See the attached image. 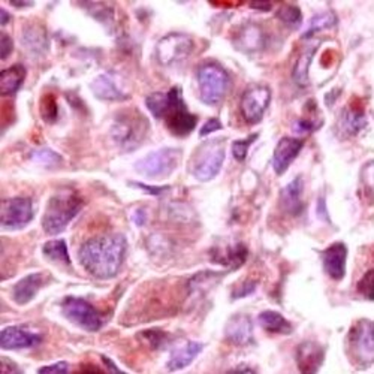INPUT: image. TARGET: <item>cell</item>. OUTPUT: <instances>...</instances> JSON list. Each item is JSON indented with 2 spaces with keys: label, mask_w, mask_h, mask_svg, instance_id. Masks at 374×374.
I'll use <instances>...</instances> for the list:
<instances>
[{
  "label": "cell",
  "mask_w": 374,
  "mask_h": 374,
  "mask_svg": "<svg viewBox=\"0 0 374 374\" xmlns=\"http://www.w3.org/2000/svg\"><path fill=\"white\" fill-rule=\"evenodd\" d=\"M82 208V199L77 192L62 190L48 201L42 226L50 235H57L72 222Z\"/></svg>",
  "instance_id": "cell-2"
},
{
  "label": "cell",
  "mask_w": 374,
  "mask_h": 374,
  "mask_svg": "<svg viewBox=\"0 0 374 374\" xmlns=\"http://www.w3.org/2000/svg\"><path fill=\"white\" fill-rule=\"evenodd\" d=\"M44 254L48 259L60 262L65 265H71L69 259V252H68V245L63 240H55V241H48L44 245Z\"/></svg>",
  "instance_id": "cell-28"
},
{
  "label": "cell",
  "mask_w": 374,
  "mask_h": 374,
  "mask_svg": "<svg viewBox=\"0 0 374 374\" xmlns=\"http://www.w3.org/2000/svg\"><path fill=\"white\" fill-rule=\"evenodd\" d=\"M0 17H2V21H0V24L6 26V23L9 21V14L6 13L5 9H0Z\"/></svg>",
  "instance_id": "cell-46"
},
{
  "label": "cell",
  "mask_w": 374,
  "mask_h": 374,
  "mask_svg": "<svg viewBox=\"0 0 374 374\" xmlns=\"http://www.w3.org/2000/svg\"><path fill=\"white\" fill-rule=\"evenodd\" d=\"M93 93L103 101H123L127 98V94L114 78L111 73H102L96 78L92 84Z\"/></svg>",
  "instance_id": "cell-19"
},
{
  "label": "cell",
  "mask_w": 374,
  "mask_h": 374,
  "mask_svg": "<svg viewBox=\"0 0 374 374\" xmlns=\"http://www.w3.org/2000/svg\"><path fill=\"white\" fill-rule=\"evenodd\" d=\"M147 108L156 119H164L168 110V93H153L145 99Z\"/></svg>",
  "instance_id": "cell-31"
},
{
  "label": "cell",
  "mask_w": 374,
  "mask_h": 374,
  "mask_svg": "<svg viewBox=\"0 0 374 374\" xmlns=\"http://www.w3.org/2000/svg\"><path fill=\"white\" fill-rule=\"evenodd\" d=\"M325 273L333 280H341L346 274L347 247L343 243H334L322 253Z\"/></svg>",
  "instance_id": "cell-15"
},
{
  "label": "cell",
  "mask_w": 374,
  "mask_h": 374,
  "mask_svg": "<svg viewBox=\"0 0 374 374\" xmlns=\"http://www.w3.org/2000/svg\"><path fill=\"white\" fill-rule=\"evenodd\" d=\"M222 129V123L219 119H210L204 126H202V129L199 132L201 136H207L213 132H216V131H220Z\"/></svg>",
  "instance_id": "cell-39"
},
{
  "label": "cell",
  "mask_w": 374,
  "mask_h": 374,
  "mask_svg": "<svg viewBox=\"0 0 374 374\" xmlns=\"http://www.w3.org/2000/svg\"><path fill=\"white\" fill-rule=\"evenodd\" d=\"M349 345L352 357L361 366L368 367L374 359V343H373V324L370 320H359L352 326L349 333Z\"/></svg>",
  "instance_id": "cell-10"
},
{
  "label": "cell",
  "mask_w": 374,
  "mask_h": 374,
  "mask_svg": "<svg viewBox=\"0 0 374 374\" xmlns=\"http://www.w3.org/2000/svg\"><path fill=\"white\" fill-rule=\"evenodd\" d=\"M245 258H247V249L243 244H235L224 252H217L215 261L222 265L232 266V268H238L244 264Z\"/></svg>",
  "instance_id": "cell-27"
},
{
  "label": "cell",
  "mask_w": 374,
  "mask_h": 374,
  "mask_svg": "<svg viewBox=\"0 0 374 374\" xmlns=\"http://www.w3.org/2000/svg\"><path fill=\"white\" fill-rule=\"evenodd\" d=\"M134 222L136 224H140V226H141V224H144V222H145V213L143 210H136L135 211V216H134Z\"/></svg>",
  "instance_id": "cell-44"
},
{
  "label": "cell",
  "mask_w": 374,
  "mask_h": 374,
  "mask_svg": "<svg viewBox=\"0 0 374 374\" xmlns=\"http://www.w3.org/2000/svg\"><path fill=\"white\" fill-rule=\"evenodd\" d=\"M135 186L147 190L148 194H152V195H160V194H164L165 190H168V187H152V186H145V185H135Z\"/></svg>",
  "instance_id": "cell-43"
},
{
  "label": "cell",
  "mask_w": 374,
  "mask_h": 374,
  "mask_svg": "<svg viewBox=\"0 0 374 374\" xmlns=\"http://www.w3.org/2000/svg\"><path fill=\"white\" fill-rule=\"evenodd\" d=\"M325 350L315 341H304L296 349V364L299 371L316 373L324 364Z\"/></svg>",
  "instance_id": "cell-16"
},
{
  "label": "cell",
  "mask_w": 374,
  "mask_h": 374,
  "mask_svg": "<svg viewBox=\"0 0 374 374\" xmlns=\"http://www.w3.org/2000/svg\"><path fill=\"white\" fill-rule=\"evenodd\" d=\"M237 47L245 52L259 51L264 47V31L259 26L247 24L240 30V35L237 36Z\"/></svg>",
  "instance_id": "cell-23"
},
{
  "label": "cell",
  "mask_w": 374,
  "mask_h": 374,
  "mask_svg": "<svg viewBox=\"0 0 374 374\" xmlns=\"http://www.w3.org/2000/svg\"><path fill=\"white\" fill-rule=\"evenodd\" d=\"M26 78V69L23 65H14L0 73V93L3 96L14 94Z\"/></svg>",
  "instance_id": "cell-24"
},
{
  "label": "cell",
  "mask_w": 374,
  "mask_h": 374,
  "mask_svg": "<svg viewBox=\"0 0 374 374\" xmlns=\"http://www.w3.org/2000/svg\"><path fill=\"white\" fill-rule=\"evenodd\" d=\"M23 45L34 55H44L48 50V38L47 31L42 26H27L23 30V38H21Z\"/></svg>",
  "instance_id": "cell-22"
},
{
  "label": "cell",
  "mask_w": 374,
  "mask_h": 374,
  "mask_svg": "<svg viewBox=\"0 0 374 374\" xmlns=\"http://www.w3.org/2000/svg\"><path fill=\"white\" fill-rule=\"evenodd\" d=\"M303 145L304 143L301 140H296V138H282L279 144H277L273 156V168L275 174L282 175L286 173L287 168L291 166L299 152L303 150Z\"/></svg>",
  "instance_id": "cell-14"
},
{
  "label": "cell",
  "mask_w": 374,
  "mask_h": 374,
  "mask_svg": "<svg viewBox=\"0 0 374 374\" xmlns=\"http://www.w3.org/2000/svg\"><path fill=\"white\" fill-rule=\"evenodd\" d=\"M303 190L304 183L301 177H296L282 192V206L292 216H298L303 211Z\"/></svg>",
  "instance_id": "cell-21"
},
{
  "label": "cell",
  "mask_w": 374,
  "mask_h": 374,
  "mask_svg": "<svg viewBox=\"0 0 374 374\" xmlns=\"http://www.w3.org/2000/svg\"><path fill=\"white\" fill-rule=\"evenodd\" d=\"M316 129V126L313 123L310 122H305V120H299L296 124H295V131L296 132H301V134H305V132H310Z\"/></svg>",
  "instance_id": "cell-42"
},
{
  "label": "cell",
  "mask_w": 374,
  "mask_h": 374,
  "mask_svg": "<svg viewBox=\"0 0 374 374\" xmlns=\"http://www.w3.org/2000/svg\"><path fill=\"white\" fill-rule=\"evenodd\" d=\"M147 337V340L152 343L153 347H159L160 343L165 340V336L160 333V331H147V333L144 334Z\"/></svg>",
  "instance_id": "cell-41"
},
{
  "label": "cell",
  "mask_w": 374,
  "mask_h": 374,
  "mask_svg": "<svg viewBox=\"0 0 374 374\" xmlns=\"http://www.w3.org/2000/svg\"><path fill=\"white\" fill-rule=\"evenodd\" d=\"M68 371H69V366L66 364V362H56V364H52V366L39 368V373H68Z\"/></svg>",
  "instance_id": "cell-40"
},
{
  "label": "cell",
  "mask_w": 374,
  "mask_h": 374,
  "mask_svg": "<svg viewBox=\"0 0 374 374\" xmlns=\"http://www.w3.org/2000/svg\"><path fill=\"white\" fill-rule=\"evenodd\" d=\"M164 119L168 129L177 136H187L196 127V115L187 111L178 87H173L168 92V110Z\"/></svg>",
  "instance_id": "cell-5"
},
{
  "label": "cell",
  "mask_w": 374,
  "mask_h": 374,
  "mask_svg": "<svg viewBox=\"0 0 374 374\" xmlns=\"http://www.w3.org/2000/svg\"><path fill=\"white\" fill-rule=\"evenodd\" d=\"M44 285V274L35 273V274H29L24 279H21L13 289V298L14 301L20 305H24L30 303L31 299L36 296L39 289Z\"/></svg>",
  "instance_id": "cell-18"
},
{
  "label": "cell",
  "mask_w": 374,
  "mask_h": 374,
  "mask_svg": "<svg viewBox=\"0 0 374 374\" xmlns=\"http://www.w3.org/2000/svg\"><path fill=\"white\" fill-rule=\"evenodd\" d=\"M126 253L123 235H105L84 243L78 258L85 271L96 279L108 280L119 274Z\"/></svg>",
  "instance_id": "cell-1"
},
{
  "label": "cell",
  "mask_w": 374,
  "mask_h": 374,
  "mask_svg": "<svg viewBox=\"0 0 374 374\" xmlns=\"http://www.w3.org/2000/svg\"><path fill=\"white\" fill-rule=\"evenodd\" d=\"M148 131V122L136 110H127L117 115L111 129L114 141L123 150H134L144 140Z\"/></svg>",
  "instance_id": "cell-3"
},
{
  "label": "cell",
  "mask_w": 374,
  "mask_h": 374,
  "mask_svg": "<svg viewBox=\"0 0 374 374\" xmlns=\"http://www.w3.org/2000/svg\"><path fill=\"white\" fill-rule=\"evenodd\" d=\"M223 162L224 145L222 141H208L196 150L192 173L199 181H210L219 174Z\"/></svg>",
  "instance_id": "cell-6"
},
{
  "label": "cell",
  "mask_w": 374,
  "mask_h": 374,
  "mask_svg": "<svg viewBox=\"0 0 374 374\" xmlns=\"http://www.w3.org/2000/svg\"><path fill=\"white\" fill-rule=\"evenodd\" d=\"M373 275H374V271L370 270L358 283V292L364 295L368 301L373 299Z\"/></svg>",
  "instance_id": "cell-36"
},
{
  "label": "cell",
  "mask_w": 374,
  "mask_h": 374,
  "mask_svg": "<svg viewBox=\"0 0 374 374\" xmlns=\"http://www.w3.org/2000/svg\"><path fill=\"white\" fill-rule=\"evenodd\" d=\"M41 114L44 117V120L48 123H52L57 119V103L52 94H47L41 102Z\"/></svg>",
  "instance_id": "cell-34"
},
{
  "label": "cell",
  "mask_w": 374,
  "mask_h": 374,
  "mask_svg": "<svg viewBox=\"0 0 374 374\" xmlns=\"http://www.w3.org/2000/svg\"><path fill=\"white\" fill-rule=\"evenodd\" d=\"M180 156L181 153L177 148H160L138 160L135 169L147 178H162L175 169Z\"/></svg>",
  "instance_id": "cell-7"
},
{
  "label": "cell",
  "mask_w": 374,
  "mask_h": 374,
  "mask_svg": "<svg viewBox=\"0 0 374 374\" xmlns=\"http://www.w3.org/2000/svg\"><path fill=\"white\" fill-rule=\"evenodd\" d=\"M198 85L202 102L207 105H216L228 92V72L217 63H204L198 69Z\"/></svg>",
  "instance_id": "cell-4"
},
{
  "label": "cell",
  "mask_w": 374,
  "mask_h": 374,
  "mask_svg": "<svg viewBox=\"0 0 374 374\" xmlns=\"http://www.w3.org/2000/svg\"><path fill=\"white\" fill-rule=\"evenodd\" d=\"M194 51V41L187 35L181 34H171L164 36L159 41L156 47V55L160 65L169 66L185 60Z\"/></svg>",
  "instance_id": "cell-11"
},
{
  "label": "cell",
  "mask_w": 374,
  "mask_h": 374,
  "mask_svg": "<svg viewBox=\"0 0 374 374\" xmlns=\"http://www.w3.org/2000/svg\"><path fill=\"white\" fill-rule=\"evenodd\" d=\"M317 47H319V42H316V44L313 45H307L295 63L294 80L299 87H307L308 85V68H310V63H312L315 57Z\"/></svg>",
  "instance_id": "cell-25"
},
{
  "label": "cell",
  "mask_w": 374,
  "mask_h": 374,
  "mask_svg": "<svg viewBox=\"0 0 374 374\" xmlns=\"http://www.w3.org/2000/svg\"><path fill=\"white\" fill-rule=\"evenodd\" d=\"M336 23H337V18H336V15L333 13L317 14L316 17H313L312 20H310L308 27L304 31V38H310L312 35H315L316 31L333 27V26H336Z\"/></svg>",
  "instance_id": "cell-30"
},
{
  "label": "cell",
  "mask_w": 374,
  "mask_h": 374,
  "mask_svg": "<svg viewBox=\"0 0 374 374\" xmlns=\"http://www.w3.org/2000/svg\"><path fill=\"white\" fill-rule=\"evenodd\" d=\"M30 157L35 164L47 166V168H52V166H57L62 164V156L57 154L56 152H52V150H50V148L36 150V152L31 153Z\"/></svg>",
  "instance_id": "cell-32"
},
{
  "label": "cell",
  "mask_w": 374,
  "mask_h": 374,
  "mask_svg": "<svg viewBox=\"0 0 374 374\" xmlns=\"http://www.w3.org/2000/svg\"><path fill=\"white\" fill-rule=\"evenodd\" d=\"M224 336L232 345L245 346L252 343L253 340V324L247 315H235L232 316L226 328H224Z\"/></svg>",
  "instance_id": "cell-17"
},
{
  "label": "cell",
  "mask_w": 374,
  "mask_h": 374,
  "mask_svg": "<svg viewBox=\"0 0 374 374\" xmlns=\"http://www.w3.org/2000/svg\"><path fill=\"white\" fill-rule=\"evenodd\" d=\"M34 219V204L29 198H9L2 202L0 224L3 229H23Z\"/></svg>",
  "instance_id": "cell-9"
},
{
  "label": "cell",
  "mask_w": 374,
  "mask_h": 374,
  "mask_svg": "<svg viewBox=\"0 0 374 374\" xmlns=\"http://www.w3.org/2000/svg\"><path fill=\"white\" fill-rule=\"evenodd\" d=\"M256 138H258V135L254 134V135H250L249 138H245V140H238L232 144V154L238 160V162H243L245 156H247L249 147L252 145L253 141H256Z\"/></svg>",
  "instance_id": "cell-35"
},
{
  "label": "cell",
  "mask_w": 374,
  "mask_h": 374,
  "mask_svg": "<svg viewBox=\"0 0 374 374\" xmlns=\"http://www.w3.org/2000/svg\"><path fill=\"white\" fill-rule=\"evenodd\" d=\"M277 17H279L285 24L296 27L301 24V10L295 5H283L279 10H277Z\"/></svg>",
  "instance_id": "cell-33"
},
{
  "label": "cell",
  "mask_w": 374,
  "mask_h": 374,
  "mask_svg": "<svg viewBox=\"0 0 374 374\" xmlns=\"http://www.w3.org/2000/svg\"><path fill=\"white\" fill-rule=\"evenodd\" d=\"M271 101V90L266 85H252L241 98V114L249 124L259 123Z\"/></svg>",
  "instance_id": "cell-12"
},
{
  "label": "cell",
  "mask_w": 374,
  "mask_h": 374,
  "mask_svg": "<svg viewBox=\"0 0 374 374\" xmlns=\"http://www.w3.org/2000/svg\"><path fill=\"white\" fill-rule=\"evenodd\" d=\"M341 124L343 129L349 135H357L359 131H362L367 124L364 113H357L352 110H346L341 115Z\"/></svg>",
  "instance_id": "cell-29"
},
{
  "label": "cell",
  "mask_w": 374,
  "mask_h": 374,
  "mask_svg": "<svg viewBox=\"0 0 374 374\" xmlns=\"http://www.w3.org/2000/svg\"><path fill=\"white\" fill-rule=\"evenodd\" d=\"M250 6L253 9H261V10H268V9H271V3H252Z\"/></svg>",
  "instance_id": "cell-45"
},
{
  "label": "cell",
  "mask_w": 374,
  "mask_h": 374,
  "mask_svg": "<svg viewBox=\"0 0 374 374\" xmlns=\"http://www.w3.org/2000/svg\"><path fill=\"white\" fill-rule=\"evenodd\" d=\"M256 289V283L254 282H245L244 285H241V287H238V289H235L233 294H232V298H243V296H247L250 294H253Z\"/></svg>",
  "instance_id": "cell-38"
},
{
  "label": "cell",
  "mask_w": 374,
  "mask_h": 374,
  "mask_svg": "<svg viewBox=\"0 0 374 374\" xmlns=\"http://www.w3.org/2000/svg\"><path fill=\"white\" fill-rule=\"evenodd\" d=\"M42 337L23 326H6L0 333V347L5 350L29 349L39 345Z\"/></svg>",
  "instance_id": "cell-13"
},
{
  "label": "cell",
  "mask_w": 374,
  "mask_h": 374,
  "mask_svg": "<svg viewBox=\"0 0 374 374\" xmlns=\"http://www.w3.org/2000/svg\"><path fill=\"white\" fill-rule=\"evenodd\" d=\"M62 312L72 324L85 331H90V333L99 331L103 324L98 310L81 298H66L62 303Z\"/></svg>",
  "instance_id": "cell-8"
},
{
  "label": "cell",
  "mask_w": 374,
  "mask_h": 374,
  "mask_svg": "<svg viewBox=\"0 0 374 374\" xmlns=\"http://www.w3.org/2000/svg\"><path fill=\"white\" fill-rule=\"evenodd\" d=\"M202 349H204V345L198 343V341H187L185 346L174 349L168 361V370L178 371V370L186 368L196 359V357L201 354Z\"/></svg>",
  "instance_id": "cell-20"
},
{
  "label": "cell",
  "mask_w": 374,
  "mask_h": 374,
  "mask_svg": "<svg viewBox=\"0 0 374 374\" xmlns=\"http://www.w3.org/2000/svg\"><path fill=\"white\" fill-rule=\"evenodd\" d=\"M259 324L264 329L274 334H289L292 331V325L280 313L273 310H266L259 315Z\"/></svg>",
  "instance_id": "cell-26"
},
{
  "label": "cell",
  "mask_w": 374,
  "mask_h": 374,
  "mask_svg": "<svg viewBox=\"0 0 374 374\" xmlns=\"http://www.w3.org/2000/svg\"><path fill=\"white\" fill-rule=\"evenodd\" d=\"M14 44H13V39H10L8 35L2 34V38H0V57L2 60H6L8 56L13 52Z\"/></svg>",
  "instance_id": "cell-37"
}]
</instances>
